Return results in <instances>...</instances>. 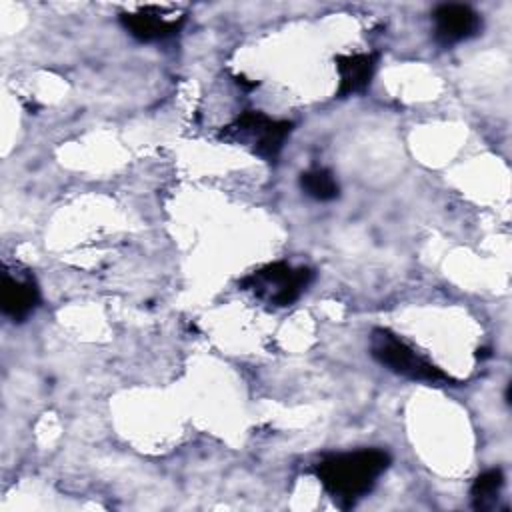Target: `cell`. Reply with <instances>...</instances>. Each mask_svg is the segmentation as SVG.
<instances>
[{
    "label": "cell",
    "mask_w": 512,
    "mask_h": 512,
    "mask_svg": "<svg viewBox=\"0 0 512 512\" xmlns=\"http://www.w3.org/2000/svg\"><path fill=\"white\" fill-rule=\"evenodd\" d=\"M390 462L392 458L386 450L360 448L354 452L330 454L316 462L312 472L326 494L346 510L376 486Z\"/></svg>",
    "instance_id": "1"
},
{
    "label": "cell",
    "mask_w": 512,
    "mask_h": 512,
    "mask_svg": "<svg viewBox=\"0 0 512 512\" xmlns=\"http://www.w3.org/2000/svg\"><path fill=\"white\" fill-rule=\"evenodd\" d=\"M370 354L378 364L408 380L428 384L454 382L444 370H440L434 362H430L414 346H410L402 336L394 334L388 328H374L370 332Z\"/></svg>",
    "instance_id": "2"
},
{
    "label": "cell",
    "mask_w": 512,
    "mask_h": 512,
    "mask_svg": "<svg viewBox=\"0 0 512 512\" xmlns=\"http://www.w3.org/2000/svg\"><path fill=\"white\" fill-rule=\"evenodd\" d=\"M292 128L294 124L288 120H276L258 110H244L218 132V138L248 146L264 162L274 164L280 158Z\"/></svg>",
    "instance_id": "3"
},
{
    "label": "cell",
    "mask_w": 512,
    "mask_h": 512,
    "mask_svg": "<svg viewBox=\"0 0 512 512\" xmlns=\"http://www.w3.org/2000/svg\"><path fill=\"white\" fill-rule=\"evenodd\" d=\"M338 70V98H350L356 94H364L374 78L378 56L372 52L358 54H342L334 58Z\"/></svg>",
    "instance_id": "8"
},
{
    "label": "cell",
    "mask_w": 512,
    "mask_h": 512,
    "mask_svg": "<svg viewBox=\"0 0 512 512\" xmlns=\"http://www.w3.org/2000/svg\"><path fill=\"white\" fill-rule=\"evenodd\" d=\"M434 38L442 46H454L474 38L482 30L480 14L468 4H440L432 12Z\"/></svg>",
    "instance_id": "5"
},
{
    "label": "cell",
    "mask_w": 512,
    "mask_h": 512,
    "mask_svg": "<svg viewBox=\"0 0 512 512\" xmlns=\"http://www.w3.org/2000/svg\"><path fill=\"white\" fill-rule=\"evenodd\" d=\"M490 356H492L490 348H478V350H476V358H480V360H484V358H490Z\"/></svg>",
    "instance_id": "11"
},
{
    "label": "cell",
    "mask_w": 512,
    "mask_h": 512,
    "mask_svg": "<svg viewBox=\"0 0 512 512\" xmlns=\"http://www.w3.org/2000/svg\"><path fill=\"white\" fill-rule=\"evenodd\" d=\"M312 280L314 272L308 266L272 262L244 276L240 280V288L252 292L256 298L270 306L284 308L294 304Z\"/></svg>",
    "instance_id": "4"
},
{
    "label": "cell",
    "mask_w": 512,
    "mask_h": 512,
    "mask_svg": "<svg viewBox=\"0 0 512 512\" xmlns=\"http://www.w3.org/2000/svg\"><path fill=\"white\" fill-rule=\"evenodd\" d=\"M166 14L168 12L162 8L144 6L136 12H124L120 16V24L132 38L140 42H156L174 36L184 24V16L166 18Z\"/></svg>",
    "instance_id": "6"
},
{
    "label": "cell",
    "mask_w": 512,
    "mask_h": 512,
    "mask_svg": "<svg viewBox=\"0 0 512 512\" xmlns=\"http://www.w3.org/2000/svg\"><path fill=\"white\" fill-rule=\"evenodd\" d=\"M504 486V474L500 468H490L482 472L480 476L474 478L470 496H472V506L478 512H488L496 506L498 494Z\"/></svg>",
    "instance_id": "9"
},
{
    "label": "cell",
    "mask_w": 512,
    "mask_h": 512,
    "mask_svg": "<svg viewBox=\"0 0 512 512\" xmlns=\"http://www.w3.org/2000/svg\"><path fill=\"white\" fill-rule=\"evenodd\" d=\"M0 304L4 316L12 322H24L40 304V290L32 276H14L10 270L2 274Z\"/></svg>",
    "instance_id": "7"
},
{
    "label": "cell",
    "mask_w": 512,
    "mask_h": 512,
    "mask_svg": "<svg viewBox=\"0 0 512 512\" xmlns=\"http://www.w3.org/2000/svg\"><path fill=\"white\" fill-rule=\"evenodd\" d=\"M300 188L306 196L318 202H330L338 198L340 188L334 174L326 168H312L300 174Z\"/></svg>",
    "instance_id": "10"
}]
</instances>
